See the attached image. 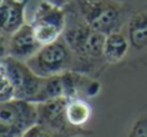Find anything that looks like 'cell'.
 <instances>
[{"mask_svg":"<svg viewBox=\"0 0 147 137\" xmlns=\"http://www.w3.org/2000/svg\"><path fill=\"white\" fill-rule=\"evenodd\" d=\"M130 48V41L127 33L123 30L106 35L103 47V57L107 65H115L125 58Z\"/></svg>","mask_w":147,"mask_h":137,"instance_id":"7c38bea8","label":"cell"},{"mask_svg":"<svg viewBox=\"0 0 147 137\" xmlns=\"http://www.w3.org/2000/svg\"><path fill=\"white\" fill-rule=\"evenodd\" d=\"M67 98L59 97L51 101L38 104V123L65 137H88L93 131L74 127L66 115Z\"/></svg>","mask_w":147,"mask_h":137,"instance_id":"52a82bcc","label":"cell"},{"mask_svg":"<svg viewBox=\"0 0 147 137\" xmlns=\"http://www.w3.org/2000/svg\"><path fill=\"white\" fill-rule=\"evenodd\" d=\"M127 35L130 47L136 51H143L147 48V7L141 8L130 13L127 21Z\"/></svg>","mask_w":147,"mask_h":137,"instance_id":"8fae6325","label":"cell"},{"mask_svg":"<svg viewBox=\"0 0 147 137\" xmlns=\"http://www.w3.org/2000/svg\"><path fill=\"white\" fill-rule=\"evenodd\" d=\"M45 1L51 3L53 5H57V7H61V8H66L72 0H45Z\"/></svg>","mask_w":147,"mask_h":137,"instance_id":"e0dca14e","label":"cell"},{"mask_svg":"<svg viewBox=\"0 0 147 137\" xmlns=\"http://www.w3.org/2000/svg\"><path fill=\"white\" fill-rule=\"evenodd\" d=\"M26 64L41 78L62 75L74 70L75 56L63 36L53 43L41 45V48Z\"/></svg>","mask_w":147,"mask_h":137,"instance_id":"3957f363","label":"cell"},{"mask_svg":"<svg viewBox=\"0 0 147 137\" xmlns=\"http://www.w3.org/2000/svg\"><path fill=\"white\" fill-rule=\"evenodd\" d=\"M23 137H65V136L59 135V133L54 132V131L49 130V128L44 127V125L38 123L31 130H28Z\"/></svg>","mask_w":147,"mask_h":137,"instance_id":"2e32d148","label":"cell"},{"mask_svg":"<svg viewBox=\"0 0 147 137\" xmlns=\"http://www.w3.org/2000/svg\"><path fill=\"white\" fill-rule=\"evenodd\" d=\"M66 22V8L57 7L43 0L34 12L31 26L40 44L45 45L56 41L63 35Z\"/></svg>","mask_w":147,"mask_h":137,"instance_id":"8992f818","label":"cell"},{"mask_svg":"<svg viewBox=\"0 0 147 137\" xmlns=\"http://www.w3.org/2000/svg\"><path fill=\"white\" fill-rule=\"evenodd\" d=\"M61 76L63 84V97L67 100L92 98L98 96L101 92V83L96 76L74 70L62 74Z\"/></svg>","mask_w":147,"mask_h":137,"instance_id":"9c48e42d","label":"cell"},{"mask_svg":"<svg viewBox=\"0 0 147 137\" xmlns=\"http://www.w3.org/2000/svg\"><path fill=\"white\" fill-rule=\"evenodd\" d=\"M38 118V104L17 98L0 102V137H23Z\"/></svg>","mask_w":147,"mask_h":137,"instance_id":"5b68a950","label":"cell"},{"mask_svg":"<svg viewBox=\"0 0 147 137\" xmlns=\"http://www.w3.org/2000/svg\"><path fill=\"white\" fill-rule=\"evenodd\" d=\"M70 4L90 27L109 35L123 30L129 18V7L119 0H72Z\"/></svg>","mask_w":147,"mask_h":137,"instance_id":"7a4b0ae2","label":"cell"},{"mask_svg":"<svg viewBox=\"0 0 147 137\" xmlns=\"http://www.w3.org/2000/svg\"><path fill=\"white\" fill-rule=\"evenodd\" d=\"M30 0H0L1 36H8L26 22V7Z\"/></svg>","mask_w":147,"mask_h":137,"instance_id":"30bf717a","label":"cell"},{"mask_svg":"<svg viewBox=\"0 0 147 137\" xmlns=\"http://www.w3.org/2000/svg\"><path fill=\"white\" fill-rule=\"evenodd\" d=\"M40 48L41 44L31 23H25L10 35L1 36V56H9L26 62Z\"/></svg>","mask_w":147,"mask_h":137,"instance_id":"ba28073f","label":"cell"},{"mask_svg":"<svg viewBox=\"0 0 147 137\" xmlns=\"http://www.w3.org/2000/svg\"><path fill=\"white\" fill-rule=\"evenodd\" d=\"M120 137H147V111L134 117Z\"/></svg>","mask_w":147,"mask_h":137,"instance_id":"5bb4252c","label":"cell"},{"mask_svg":"<svg viewBox=\"0 0 147 137\" xmlns=\"http://www.w3.org/2000/svg\"><path fill=\"white\" fill-rule=\"evenodd\" d=\"M0 71L9 78L14 88V98L32 104L40 102V94L45 78H41L34 73L25 61H20L9 56H1Z\"/></svg>","mask_w":147,"mask_h":137,"instance_id":"277c9868","label":"cell"},{"mask_svg":"<svg viewBox=\"0 0 147 137\" xmlns=\"http://www.w3.org/2000/svg\"><path fill=\"white\" fill-rule=\"evenodd\" d=\"M66 115L74 127L84 128V125L92 119L93 109L85 98H71L67 100Z\"/></svg>","mask_w":147,"mask_h":137,"instance_id":"4fadbf2b","label":"cell"},{"mask_svg":"<svg viewBox=\"0 0 147 137\" xmlns=\"http://www.w3.org/2000/svg\"><path fill=\"white\" fill-rule=\"evenodd\" d=\"M66 13L67 22L62 36L75 56L74 71L97 78L107 66L103 57L106 35L90 27L71 4L66 7Z\"/></svg>","mask_w":147,"mask_h":137,"instance_id":"6da1fadb","label":"cell"},{"mask_svg":"<svg viewBox=\"0 0 147 137\" xmlns=\"http://www.w3.org/2000/svg\"><path fill=\"white\" fill-rule=\"evenodd\" d=\"M1 73V71H0ZM14 98V88L10 83L9 78L1 73V83H0V102L10 101Z\"/></svg>","mask_w":147,"mask_h":137,"instance_id":"9a60e30c","label":"cell"}]
</instances>
